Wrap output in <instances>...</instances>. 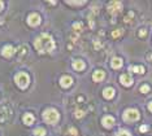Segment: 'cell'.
Returning a JSON list of instances; mask_svg holds the SVG:
<instances>
[{
  "label": "cell",
  "instance_id": "cell-1",
  "mask_svg": "<svg viewBox=\"0 0 152 136\" xmlns=\"http://www.w3.org/2000/svg\"><path fill=\"white\" fill-rule=\"evenodd\" d=\"M34 45H35V48H37V51L39 53H50L56 47L55 40L48 34H40L39 36H37L35 42H34Z\"/></svg>",
  "mask_w": 152,
  "mask_h": 136
},
{
  "label": "cell",
  "instance_id": "cell-2",
  "mask_svg": "<svg viewBox=\"0 0 152 136\" xmlns=\"http://www.w3.org/2000/svg\"><path fill=\"white\" fill-rule=\"evenodd\" d=\"M59 118H60L59 111L54 108L46 109L44 113H43V119H44V122L48 123V125H55V123H57Z\"/></svg>",
  "mask_w": 152,
  "mask_h": 136
},
{
  "label": "cell",
  "instance_id": "cell-3",
  "mask_svg": "<svg viewBox=\"0 0 152 136\" xmlns=\"http://www.w3.org/2000/svg\"><path fill=\"white\" fill-rule=\"evenodd\" d=\"M14 82H16V84L18 86V87L23 90V88H26L29 86V83H30V77H29L26 73H23V71H20V73L16 74Z\"/></svg>",
  "mask_w": 152,
  "mask_h": 136
},
{
  "label": "cell",
  "instance_id": "cell-4",
  "mask_svg": "<svg viewBox=\"0 0 152 136\" xmlns=\"http://www.w3.org/2000/svg\"><path fill=\"white\" fill-rule=\"evenodd\" d=\"M139 111L135 110V109H127L125 110L124 115H122V119H124L125 122H135V121H138L139 119Z\"/></svg>",
  "mask_w": 152,
  "mask_h": 136
},
{
  "label": "cell",
  "instance_id": "cell-5",
  "mask_svg": "<svg viewBox=\"0 0 152 136\" xmlns=\"http://www.w3.org/2000/svg\"><path fill=\"white\" fill-rule=\"evenodd\" d=\"M42 22V17L38 13H30L27 16V23L30 26H38Z\"/></svg>",
  "mask_w": 152,
  "mask_h": 136
},
{
  "label": "cell",
  "instance_id": "cell-6",
  "mask_svg": "<svg viewBox=\"0 0 152 136\" xmlns=\"http://www.w3.org/2000/svg\"><path fill=\"white\" fill-rule=\"evenodd\" d=\"M121 7H122V4L120 3V1H110V3L108 4V11H109V13L116 14L121 11Z\"/></svg>",
  "mask_w": 152,
  "mask_h": 136
},
{
  "label": "cell",
  "instance_id": "cell-7",
  "mask_svg": "<svg viewBox=\"0 0 152 136\" xmlns=\"http://www.w3.org/2000/svg\"><path fill=\"white\" fill-rule=\"evenodd\" d=\"M73 78L69 77V75H64V77L60 78V86L64 88H68V87H70L72 84H73Z\"/></svg>",
  "mask_w": 152,
  "mask_h": 136
},
{
  "label": "cell",
  "instance_id": "cell-8",
  "mask_svg": "<svg viewBox=\"0 0 152 136\" xmlns=\"http://www.w3.org/2000/svg\"><path fill=\"white\" fill-rule=\"evenodd\" d=\"M120 82H121L122 86H125V87H129V86L133 84V78L130 77L129 74H122L121 77H120Z\"/></svg>",
  "mask_w": 152,
  "mask_h": 136
},
{
  "label": "cell",
  "instance_id": "cell-9",
  "mask_svg": "<svg viewBox=\"0 0 152 136\" xmlns=\"http://www.w3.org/2000/svg\"><path fill=\"white\" fill-rule=\"evenodd\" d=\"M101 123H103V126H104V127L110 128V127H113V126H115V118H113V117H110V115H105L104 118L101 119Z\"/></svg>",
  "mask_w": 152,
  "mask_h": 136
},
{
  "label": "cell",
  "instance_id": "cell-10",
  "mask_svg": "<svg viewBox=\"0 0 152 136\" xmlns=\"http://www.w3.org/2000/svg\"><path fill=\"white\" fill-rule=\"evenodd\" d=\"M1 54H3L4 57H7V58H9V57H12L14 54V48L12 45H5V47H3V49H1Z\"/></svg>",
  "mask_w": 152,
  "mask_h": 136
},
{
  "label": "cell",
  "instance_id": "cell-11",
  "mask_svg": "<svg viewBox=\"0 0 152 136\" xmlns=\"http://www.w3.org/2000/svg\"><path fill=\"white\" fill-rule=\"evenodd\" d=\"M115 95H116V91H115V88H112V87H108V88H105L104 91H103V96L105 97V99H113L115 97Z\"/></svg>",
  "mask_w": 152,
  "mask_h": 136
},
{
  "label": "cell",
  "instance_id": "cell-12",
  "mask_svg": "<svg viewBox=\"0 0 152 136\" xmlns=\"http://www.w3.org/2000/svg\"><path fill=\"white\" fill-rule=\"evenodd\" d=\"M22 121H23V123H25V125L30 126V125H33V123L35 122V117H34L31 113H26L25 115H23Z\"/></svg>",
  "mask_w": 152,
  "mask_h": 136
},
{
  "label": "cell",
  "instance_id": "cell-13",
  "mask_svg": "<svg viewBox=\"0 0 152 136\" xmlns=\"http://www.w3.org/2000/svg\"><path fill=\"white\" fill-rule=\"evenodd\" d=\"M104 78H105V73L103 70H96L92 75V79L95 80V82H101Z\"/></svg>",
  "mask_w": 152,
  "mask_h": 136
},
{
  "label": "cell",
  "instance_id": "cell-14",
  "mask_svg": "<svg viewBox=\"0 0 152 136\" xmlns=\"http://www.w3.org/2000/svg\"><path fill=\"white\" fill-rule=\"evenodd\" d=\"M84 62L83 61H82V60H76V61H74L73 62V69L74 70H77V71H82L84 69Z\"/></svg>",
  "mask_w": 152,
  "mask_h": 136
},
{
  "label": "cell",
  "instance_id": "cell-15",
  "mask_svg": "<svg viewBox=\"0 0 152 136\" xmlns=\"http://www.w3.org/2000/svg\"><path fill=\"white\" fill-rule=\"evenodd\" d=\"M110 66H112L113 69H120L122 66V60L118 58V57H115V58L110 61Z\"/></svg>",
  "mask_w": 152,
  "mask_h": 136
},
{
  "label": "cell",
  "instance_id": "cell-16",
  "mask_svg": "<svg viewBox=\"0 0 152 136\" xmlns=\"http://www.w3.org/2000/svg\"><path fill=\"white\" fill-rule=\"evenodd\" d=\"M129 70L133 71V73H138V74H143L144 71H146L143 66H130Z\"/></svg>",
  "mask_w": 152,
  "mask_h": 136
},
{
  "label": "cell",
  "instance_id": "cell-17",
  "mask_svg": "<svg viewBox=\"0 0 152 136\" xmlns=\"http://www.w3.org/2000/svg\"><path fill=\"white\" fill-rule=\"evenodd\" d=\"M33 133L35 136H44L46 135V130L43 127H38V128H35V130H34Z\"/></svg>",
  "mask_w": 152,
  "mask_h": 136
},
{
  "label": "cell",
  "instance_id": "cell-18",
  "mask_svg": "<svg viewBox=\"0 0 152 136\" xmlns=\"http://www.w3.org/2000/svg\"><path fill=\"white\" fill-rule=\"evenodd\" d=\"M139 91H141L142 94H148V92H149V86L148 84H143Z\"/></svg>",
  "mask_w": 152,
  "mask_h": 136
},
{
  "label": "cell",
  "instance_id": "cell-19",
  "mask_svg": "<svg viewBox=\"0 0 152 136\" xmlns=\"http://www.w3.org/2000/svg\"><path fill=\"white\" fill-rule=\"evenodd\" d=\"M66 4H69V5H83V4H86V1H66Z\"/></svg>",
  "mask_w": 152,
  "mask_h": 136
},
{
  "label": "cell",
  "instance_id": "cell-20",
  "mask_svg": "<svg viewBox=\"0 0 152 136\" xmlns=\"http://www.w3.org/2000/svg\"><path fill=\"white\" fill-rule=\"evenodd\" d=\"M121 34H122V30H121V29H117V30H115V31L112 33V36L113 38H118Z\"/></svg>",
  "mask_w": 152,
  "mask_h": 136
},
{
  "label": "cell",
  "instance_id": "cell-21",
  "mask_svg": "<svg viewBox=\"0 0 152 136\" xmlns=\"http://www.w3.org/2000/svg\"><path fill=\"white\" fill-rule=\"evenodd\" d=\"M117 136H130V132L129 131H120Z\"/></svg>",
  "mask_w": 152,
  "mask_h": 136
},
{
  "label": "cell",
  "instance_id": "cell-22",
  "mask_svg": "<svg viewBox=\"0 0 152 136\" xmlns=\"http://www.w3.org/2000/svg\"><path fill=\"white\" fill-rule=\"evenodd\" d=\"M84 115V111L83 110H77L76 111V117L77 118H81V117H83Z\"/></svg>",
  "mask_w": 152,
  "mask_h": 136
},
{
  "label": "cell",
  "instance_id": "cell-23",
  "mask_svg": "<svg viewBox=\"0 0 152 136\" xmlns=\"http://www.w3.org/2000/svg\"><path fill=\"white\" fill-rule=\"evenodd\" d=\"M147 35V30L146 29H141V31H139V36H146Z\"/></svg>",
  "mask_w": 152,
  "mask_h": 136
},
{
  "label": "cell",
  "instance_id": "cell-24",
  "mask_svg": "<svg viewBox=\"0 0 152 136\" xmlns=\"http://www.w3.org/2000/svg\"><path fill=\"white\" fill-rule=\"evenodd\" d=\"M139 130H141V131H142V132H146V131H147V130H148V127H147V126H146V125H143V126H141V128H139Z\"/></svg>",
  "mask_w": 152,
  "mask_h": 136
},
{
  "label": "cell",
  "instance_id": "cell-25",
  "mask_svg": "<svg viewBox=\"0 0 152 136\" xmlns=\"http://www.w3.org/2000/svg\"><path fill=\"white\" fill-rule=\"evenodd\" d=\"M69 132H70L72 135H77V130H76V128H69Z\"/></svg>",
  "mask_w": 152,
  "mask_h": 136
},
{
  "label": "cell",
  "instance_id": "cell-26",
  "mask_svg": "<svg viewBox=\"0 0 152 136\" xmlns=\"http://www.w3.org/2000/svg\"><path fill=\"white\" fill-rule=\"evenodd\" d=\"M148 109H149V111H151V113H152V101L148 104Z\"/></svg>",
  "mask_w": 152,
  "mask_h": 136
},
{
  "label": "cell",
  "instance_id": "cell-27",
  "mask_svg": "<svg viewBox=\"0 0 152 136\" xmlns=\"http://www.w3.org/2000/svg\"><path fill=\"white\" fill-rule=\"evenodd\" d=\"M3 7H4V3H3V1H0V11L3 9Z\"/></svg>",
  "mask_w": 152,
  "mask_h": 136
}]
</instances>
